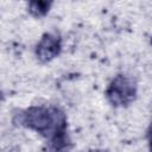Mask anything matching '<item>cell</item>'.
<instances>
[{"label":"cell","instance_id":"1","mask_svg":"<svg viewBox=\"0 0 152 152\" xmlns=\"http://www.w3.org/2000/svg\"><path fill=\"white\" fill-rule=\"evenodd\" d=\"M13 122L40 134L48 152H69L72 147L66 115L58 107L31 106L14 114Z\"/></svg>","mask_w":152,"mask_h":152},{"label":"cell","instance_id":"2","mask_svg":"<svg viewBox=\"0 0 152 152\" xmlns=\"http://www.w3.org/2000/svg\"><path fill=\"white\" fill-rule=\"evenodd\" d=\"M104 95L113 107H127L137 99V80L127 74H118L108 84Z\"/></svg>","mask_w":152,"mask_h":152},{"label":"cell","instance_id":"3","mask_svg":"<svg viewBox=\"0 0 152 152\" xmlns=\"http://www.w3.org/2000/svg\"><path fill=\"white\" fill-rule=\"evenodd\" d=\"M62 51V39L59 34L53 32H46L42 36L36 45V56L43 62L48 63L56 58Z\"/></svg>","mask_w":152,"mask_h":152},{"label":"cell","instance_id":"4","mask_svg":"<svg viewBox=\"0 0 152 152\" xmlns=\"http://www.w3.org/2000/svg\"><path fill=\"white\" fill-rule=\"evenodd\" d=\"M52 1H44V0H34V1H28L27 2V12L34 17V18H43L45 17L51 6H52Z\"/></svg>","mask_w":152,"mask_h":152},{"label":"cell","instance_id":"5","mask_svg":"<svg viewBox=\"0 0 152 152\" xmlns=\"http://www.w3.org/2000/svg\"><path fill=\"white\" fill-rule=\"evenodd\" d=\"M147 140H148V151L152 152V122L147 129Z\"/></svg>","mask_w":152,"mask_h":152}]
</instances>
